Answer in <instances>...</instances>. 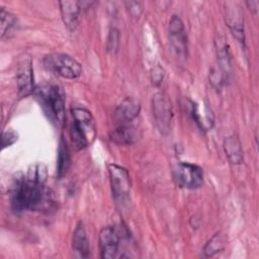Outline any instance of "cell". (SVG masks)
I'll list each match as a JSON object with an SVG mask.
<instances>
[{"mask_svg": "<svg viewBox=\"0 0 259 259\" xmlns=\"http://www.w3.org/2000/svg\"><path fill=\"white\" fill-rule=\"evenodd\" d=\"M34 95L39 101L49 118L56 125L61 126L65 121V94L56 84L45 83L34 90Z\"/></svg>", "mask_w": 259, "mask_h": 259, "instance_id": "cell-2", "label": "cell"}, {"mask_svg": "<svg viewBox=\"0 0 259 259\" xmlns=\"http://www.w3.org/2000/svg\"><path fill=\"white\" fill-rule=\"evenodd\" d=\"M47 176V167L44 164H34L25 174L14 179L10 189V203L14 211L50 212L56 209L57 200L54 192L45 185Z\"/></svg>", "mask_w": 259, "mask_h": 259, "instance_id": "cell-1", "label": "cell"}, {"mask_svg": "<svg viewBox=\"0 0 259 259\" xmlns=\"http://www.w3.org/2000/svg\"><path fill=\"white\" fill-rule=\"evenodd\" d=\"M118 45H119V32L116 28H111L108 33L107 37V51L114 55L117 50H118Z\"/></svg>", "mask_w": 259, "mask_h": 259, "instance_id": "cell-22", "label": "cell"}, {"mask_svg": "<svg viewBox=\"0 0 259 259\" xmlns=\"http://www.w3.org/2000/svg\"><path fill=\"white\" fill-rule=\"evenodd\" d=\"M169 40L173 52L179 58H186L188 54V37L184 23L177 15H173L168 25Z\"/></svg>", "mask_w": 259, "mask_h": 259, "instance_id": "cell-8", "label": "cell"}, {"mask_svg": "<svg viewBox=\"0 0 259 259\" xmlns=\"http://www.w3.org/2000/svg\"><path fill=\"white\" fill-rule=\"evenodd\" d=\"M164 78V70L160 66H156L152 69L151 72V79L154 85L159 86Z\"/></svg>", "mask_w": 259, "mask_h": 259, "instance_id": "cell-24", "label": "cell"}, {"mask_svg": "<svg viewBox=\"0 0 259 259\" xmlns=\"http://www.w3.org/2000/svg\"><path fill=\"white\" fill-rule=\"evenodd\" d=\"M60 10L64 24L70 30H75L80 16V2L78 1H60Z\"/></svg>", "mask_w": 259, "mask_h": 259, "instance_id": "cell-14", "label": "cell"}, {"mask_svg": "<svg viewBox=\"0 0 259 259\" xmlns=\"http://www.w3.org/2000/svg\"><path fill=\"white\" fill-rule=\"evenodd\" d=\"M108 173L112 195L115 200L122 201L131 191V178L128 171L117 164H108Z\"/></svg>", "mask_w": 259, "mask_h": 259, "instance_id": "cell-7", "label": "cell"}, {"mask_svg": "<svg viewBox=\"0 0 259 259\" xmlns=\"http://www.w3.org/2000/svg\"><path fill=\"white\" fill-rule=\"evenodd\" d=\"M99 247L100 255L103 259L123 257L120 251V235L114 227L107 226L101 229L99 233Z\"/></svg>", "mask_w": 259, "mask_h": 259, "instance_id": "cell-9", "label": "cell"}, {"mask_svg": "<svg viewBox=\"0 0 259 259\" xmlns=\"http://www.w3.org/2000/svg\"><path fill=\"white\" fill-rule=\"evenodd\" d=\"M16 84L19 97H27L34 92L32 62L29 57H23L18 64L16 72Z\"/></svg>", "mask_w": 259, "mask_h": 259, "instance_id": "cell-10", "label": "cell"}, {"mask_svg": "<svg viewBox=\"0 0 259 259\" xmlns=\"http://www.w3.org/2000/svg\"><path fill=\"white\" fill-rule=\"evenodd\" d=\"M72 142L77 150H82L89 146L95 139L96 127L94 118L91 112L84 107L72 108Z\"/></svg>", "mask_w": 259, "mask_h": 259, "instance_id": "cell-3", "label": "cell"}, {"mask_svg": "<svg viewBox=\"0 0 259 259\" xmlns=\"http://www.w3.org/2000/svg\"><path fill=\"white\" fill-rule=\"evenodd\" d=\"M0 26H1V38L4 37V35L11 29V27L14 26L16 22V17L11 12L7 11L4 7H1L0 10Z\"/></svg>", "mask_w": 259, "mask_h": 259, "instance_id": "cell-21", "label": "cell"}, {"mask_svg": "<svg viewBox=\"0 0 259 259\" xmlns=\"http://www.w3.org/2000/svg\"><path fill=\"white\" fill-rule=\"evenodd\" d=\"M227 244V238L226 235L223 233H217L214 234L208 242L205 244L203 248V254L205 257L213 256L215 253L224 250L225 246Z\"/></svg>", "mask_w": 259, "mask_h": 259, "instance_id": "cell-20", "label": "cell"}, {"mask_svg": "<svg viewBox=\"0 0 259 259\" xmlns=\"http://www.w3.org/2000/svg\"><path fill=\"white\" fill-rule=\"evenodd\" d=\"M141 111V103L134 97L124 98L115 109V117L121 122H128L135 119Z\"/></svg>", "mask_w": 259, "mask_h": 259, "instance_id": "cell-15", "label": "cell"}, {"mask_svg": "<svg viewBox=\"0 0 259 259\" xmlns=\"http://www.w3.org/2000/svg\"><path fill=\"white\" fill-rule=\"evenodd\" d=\"M17 141V134L14 132H6L2 135V149L13 145Z\"/></svg>", "mask_w": 259, "mask_h": 259, "instance_id": "cell-25", "label": "cell"}, {"mask_svg": "<svg viewBox=\"0 0 259 259\" xmlns=\"http://www.w3.org/2000/svg\"><path fill=\"white\" fill-rule=\"evenodd\" d=\"M141 131L132 124H121L109 134V139L116 145H133L141 138Z\"/></svg>", "mask_w": 259, "mask_h": 259, "instance_id": "cell-13", "label": "cell"}, {"mask_svg": "<svg viewBox=\"0 0 259 259\" xmlns=\"http://www.w3.org/2000/svg\"><path fill=\"white\" fill-rule=\"evenodd\" d=\"M71 164V157L70 151L67 145L66 140L63 138L60 140L59 149H58V165H57V176L59 179L63 178L70 167Z\"/></svg>", "mask_w": 259, "mask_h": 259, "instance_id": "cell-19", "label": "cell"}, {"mask_svg": "<svg viewBox=\"0 0 259 259\" xmlns=\"http://www.w3.org/2000/svg\"><path fill=\"white\" fill-rule=\"evenodd\" d=\"M44 64L47 69L66 79H76L82 73L81 64L67 54L48 55L44 59Z\"/></svg>", "mask_w": 259, "mask_h": 259, "instance_id": "cell-4", "label": "cell"}, {"mask_svg": "<svg viewBox=\"0 0 259 259\" xmlns=\"http://www.w3.org/2000/svg\"><path fill=\"white\" fill-rule=\"evenodd\" d=\"M226 79V75L223 73V71L218 67V68H212L210 73H209V82L217 88L221 89L224 82Z\"/></svg>", "mask_w": 259, "mask_h": 259, "instance_id": "cell-23", "label": "cell"}, {"mask_svg": "<svg viewBox=\"0 0 259 259\" xmlns=\"http://www.w3.org/2000/svg\"><path fill=\"white\" fill-rule=\"evenodd\" d=\"M248 8L254 12V13H257V10H258V5H259V1L258 0H251V1H247L246 2Z\"/></svg>", "mask_w": 259, "mask_h": 259, "instance_id": "cell-27", "label": "cell"}, {"mask_svg": "<svg viewBox=\"0 0 259 259\" xmlns=\"http://www.w3.org/2000/svg\"><path fill=\"white\" fill-rule=\"evenodd\" d=\"M125 4L127 5V8L133 16H136V17L140 16V14L142 12V3L141 2L130 1V2H125Z\"/></svg>", "mask_w": 259, "mask_h": 259, "instance_id": "cell-26", "label": "cell"}, {"mask_svg": "<svg viewBox=\"0 0 259 259\" xmlns=\"http://www.w3.org/2000/svg\"><path fill=\"white\" fill-rule=\"evenodd\" d=\"M72 248L82 258H87L90 253L89 241L82 222H79L72 237Z\"/></svg>", "mask_w": 259, "mask_h": 259, "instance_id": "cell-16", "label": "cell"}, {"mask_svg": "<svg viewBox=\"0 0 259 259\" xmlns=\"http://www.w3.org/2000/svg\"><path fill=\"white\" fill-rule=\"evenodd\" d=\"M224 150L231 164L238 165L243 162L244 153H243L242 144L236 135H232L225 139Z\"/></svg>", "mask_w": 259, "mask_h": 259, "instance_id": "cell-17", "label": "cell"}, {"mask_svg": "<svg viewBox=\"0 0 259 259\" xmlns=\"http://www.w3.org/2000/svg\"><path fill=\"white\" fill-rule=\"evenodd\" d=\"M173 179L181 188L196 189L203 184V171L195 164L181 162L173 169Z\"/></svg>", "mask_w": 259, "mask_h": 259, "instance_id": "cell-5", "label": "cell"}, {"mask_svg": "<svg viewBox=\"0 0 259 259\" xmlns=\"http://www.w3.org/2000/svg\"><path fill=\"white\" fill-rule=\"evenodd\" d=\"M153 116L157 128L161 134L169 133L173 119L172 105L168 96L163 92H158L152 100Z\"/></svg>", "mask_w": 259, "mask_h": 259, "instance_id": "cell-6", "label": "cell"}, {"mask_svg": "<svg viewBox=\"0 0 259 259\" xmlns=\"http://www.w3.org/2000/svg\"><path fill=\"white\" fill-rule=\"evenodd\" d=\"M226 22L229 26L232 34L242 45L245 44V32H244V18L242 11L237 3L228 2L226 6Z\"/></svg>", "mask_w": 259, "mask_h": 259, "instance_id": "cell-11", "label": "cell"}, {"mask_svg": "<svg viewBox=\"0 0 259 259\" xmlns=\"http://www.w3.org/2000/svg\"><path fill=\"white\" fill-rule=\"evenodd\" d=\"M190 114L202 132H208L212 128L214 123V116L211 108L206 102L200 101L192 103Z\"/></svg>", "mask_w": 259, "mask_h": 259, "instance_id": "cell-12", "label": "cell"}, {"mask_svg": "<svg viewBox=\"0 0 259 259\" xmlns=\"http://www.w3.org/2000/svg\"><path fill=\"white\" fill-rule=\"evenodd\" d=\"M215 47H217L219 68L227 76L231 69V55H230L228 42L226 41L224 36H219L215 39Z\"/></svg>", "mask_w": 259, "mask_h": 259, "instance_id": "cell-18", "label": "cell"}]
</instances>
